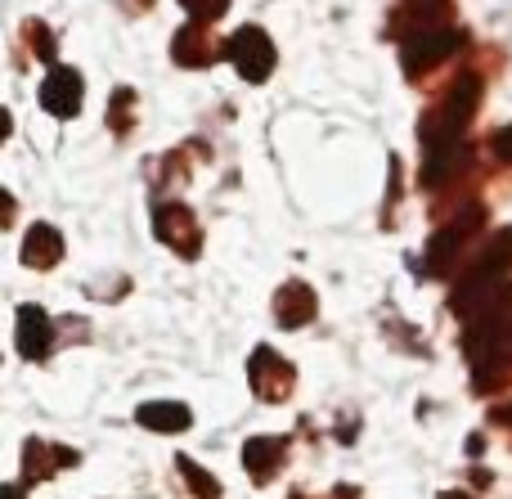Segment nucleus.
Listing matches in <instances>:
<instances>
[{
    "instance_id": "f8f14e48",
    "label": "nucleus",
    "mask_w": 512,
    "mask_h": 499,
    "mask_svg": "<svg viewBox=\"0 0 512 499\" xmlns=\"http://www.w3.org/2000/svg\"><path fill=\"white\" fill-rule=\"evenodd\" d=\"M135 419H140L144 428H153V432H185L189 423H194V414H189L180 401H149V405H140Z\"/></svg>"
},
{
    "instance_id": "a211bd4d",
    "label": "nucleus",
    "mask_w": 512,
    "mask_h": 499,
    "mask_svg": "<svg viewBox=\"0 0 512 499\" xmlns=\"http://www.w3.org/2000/svg\"><path fill=\"white\" fill-rule=\"evenodd\" d=\"M9 216H14V198L0 189V225H9Z\"/></svg>"
},
{
    "instance_id": "ddd939ff",
    "label": "nucleus",
    "mask_w": 512,
    "mask_h": 499,
    "mask_svg": "<svg viewBox=\"0 0 512 499\" xmlns=\"http://www.w3.org/2000/svg\"><path fill=\"white\" fill-rule=\"evenodd\" d=\"M59 252H63V239H59V230H50V225H32V234H27V243H23V261L27 266H54L59 261Z\"/></svg>"
},
{
    "instance_id": "f3484780",
    "label": "nucleus",
    "mask_w": 512,
    "mask_h": 499,
    "mask_svg": "<svg viewBox=\"0 0 512 499\" xmlns=\"http://www.w3.org/2000/svg\"><path fill=\"white\" fill-rule=\"evenodd\" d=\"M490 149H495V158L499 162H512V126H504V131L490 140Z\"/></svg>"
},
{
    "instance_id": "6ab92c4d",
    "label": "nucleus",
    "mask_w": 512,
    "mask_h": 499,
    "mask_svg": "<svg viewBox=\"0 0 512 499\" xmlns=\"http://www.w3.org/2000/svg\"><path fill=\"white\" fill-rule=\"evenodd\" d=\"M495 423H504V428H512V405H495Z\"/></svg>"
},
{
    "instance_id": "f03ea898",
    "label": "nucleus",
    "mask_w": 512,
    "mask_h": 499,
    "mask_svg": "<svg viewBox=\"0 0 512 499\" xmlns=\"http://www.w3.org/2000/svg\"><path fill=\"white\" fill-rule=\"evenodd\" d=\"M508 275H512V230H495V234H490V243L481 248L477 266H472L468 275L454 284L450 311L459 315V320H468L481 302H490V297L508 284Z\"/></svg>"
},
{
    "instance_id": "423d86ee",
    "label": "nucleus",
    "mask_w": 512,
    "mask_h": 499,
    "mask_svg": "<svg viewBox=\"0 0 512 499\" xmlns=\"http://www.w3.org/2000/svg\"><path fill=\"white\" fill-rule=\"evenodd\" d=\"M292 383H297V374H292L288 360H283L279 351H270V347H256V356H252V392L265 396L270 405H279V401H288L292 396Z\"/></svg>"
},
{
    "instance_id": "39448f33",
    "label": "nucleus",
    "mask_w": 512,
    "mask_h": 499,
    "mask_svg": "<svg viewBox=\"0 0 512 499\" xmlns=\"http://www.w3.org/2000/svg\"><path fill=\"white\" fill-rule=\"evenodd\" d=\"M225 54L234 59L243 81H265L274 72V41L261 32V27H239L225 45Z\"/></svg>"
},
{
    "instance_id": "6e6552de",
    "label": "nucleus",
    "mask_w": 512,
    "mask_h": 499,
    "mask_svg": "<svg viewBox=\"0 0 512 499\" xmlns=\"http://www.w3.org/2000/svg\"><path fill=\"white\" fill-rule=\"evenodd\" d=\"M274 315H279L283 329H301L319 315V302L310 293V284H283L279 297H274Z\"/></svg>"
},
{
    "instance_id": "2eb2a0df",
    "label": "nucleus",
    "mask_w": 512,
    "mask_h": 499,
    "mask_svg": "<svg viewBox=\"0 0 512 499\" xmlns=\"http://www.w3.org/2000/svg\"><path fill=\"white\" fill-rule=\"evenodd\" d=\"M176 464H180V473H185L189 491H194L198 499H221V482H216V477H207V468H198L194 459H185V455H180Z\"/></svg>"
},
{
    "instance_id": "0eeeda50",
    "label": "nucleus",
    "mask_w": 512,
    "mask_h": 499,
    "mask_svg": "<svg viewBox=\"0 0 512 499\" xmlns=\"http://www.w3.org/2000/svg\"><path fill=\"white\" fill-rule=\"evenodd\" d=\"M41 104L50 108L54 117H72L81 108V77L72 68H54L41 86Z\"/></svg>"
},
{
    "instance_id": "4be33fe9",
    "label": "nucleus",
    "mask_w": 512,
    "mask_h": 499,
    "mask_svg": "<svg viewBox=\"0 0 512 499\" xmlns=\"http://www.w3.org/2000/svg\"><path fill=\"white\" fill-rule=\"evenodd\" d=\"M292 499H301V495H292Z\"/></svg>"
},
{
    "instance_id": "aec40b11",
    "label": "nucleus",
    "mask_w": 512,
    "mask_h": 499,
    "mask_svg": "<svg viewBox=\"0 0 512 499\" xmlns=\"http://www.w3.org/2000/svg\"><path fill=\"white\" fill-rule=\"evenodd\" d=\"M0 499H23V486H0Z\"/></svg>"
},
{
    "instance_id": "20e7f679",
    "label": "nucleus",
    "mask_w": 512,
    "mask_h": 499,
    "mask_svg": "<svg viewBox=\"0 0 512 499\" xmlns=\"http://www.w3.org/2000/svg\"><path fill=\"white\" fill-rule=\"evenodd\" d=\"M481 221H486V207L481 203H468L454 221H445L441 230L432 234V243H427V275H445V270H454V261L463 257V248H468L472 234L481 230Z\"/></svg>"
},
{
    "instance_id": "4468645a",
    "label": "nucleus",
    "mask_w": 512,
    "mask_h": 499,
    "mask_svg": "<svg viewBox=\"0 0 512 499\" xmlns=\"http://www.w3.org/2000/svg\"><path fill=\"white\" fill-rule=\"evenodd\" d=\"M203 41H207V36L198 32V23H194V27H185V32L176 36V50H171V54H176V63L194 68V63H207V59H212V50H207Z\"/></svg>"
},
{
    "instance_id": "9b49d317",
    "label": "nucleus",
    "mask_w": 512,
    "mask_h": 499,
    "mask_svg": "<svg viewBox=\"0 0 512 499\" xmlns=\"http://www.w3.org/2000/svg\"><path fill=\"white\" fill-rule=\"evenodd\" d=\"M50 347V320H45L41 306H23L18 311V351L23 356H45Z\"/></svg>"
},
{
    "instance_id": "9d476101",
    "label": "nucleus",
    "mask_w": 512,
    "mask_h": 499,
    "mask_svg": "<svg viewBox=\"0 0 512 499\" xmlns=\"http://www.w3.org/2000/svg\"><path fill=\"white\" fill-rule=\"evenodd\" d=\"M283 455H288V441H283V437H252L248 446H243V464H248L252 482L256 486L270 482V477L279 473Z\"/></svg>"
},
{
    "instance_id": "f257e3e1",
    "label": "nucleus",
    "mask_w": 512,
    "mask_h": 499,
    "mask_svg": "<svg viewBox=\"0 0 512 499\" xmlns=\"http://www.w3.org/2000/svg\"><path fill=\"white\" fill-rule=\"evenodd\" d=\"M463 351H468V360H472L477 387H495L499 374L512 365V279L490 302H481L477 311L468 315Z\"/></svg>"
},
{
    "instance_id": "1a4fd4ad",
    "label": "nucleus",
    "mask_w": 512,
    "mask_h": 499,
    "mask_svg": "<svg viewBox=\"0 0 512 499\" xmlns=\"http://www.w3.org/2000/svg\"><path fill=\"white\" fill-rule=\"evenodd\" d=\"M153 230H158L162 243H171V248L185 252V257H194V252H198V225H194V216H189L185 207H176V203L162 207Z\"/></svg>"
},
{
    "instance_id": "dca6fc26",
    "label": "nucleus",
    "mask_w": 512,
    "mask_h": 499,
    "mask_svg": "<svg viewBox=\"0 0 512 499\" xmlns=\"http://www.w3.org/2000/svg\"><path fill=\"white\" fill-rule=\"evenodd\" d=\"M180 5L194 14V23H216V18L230 9V0H180Z\"/></svg>"
},
{
    "instance_id": "7ed1b4c3",
    "label": "nucleus",
    "mask_w": 512,
    "mask_h": 499,
    "mask_svg": "<svg viewBox=\"0 0 512 499\" xmlns=\"http://www.w3.org/2000/svg\"><path fill=\"white\" fill-rule=\"evenodd\" d=\"M459 41L463 36L445 23L409 27L405 45H400V68H405V77H423V72H432L436 63H445L454 50H459Z\"/></svg>"
},
{
    "instance_id": "412c9836",
    "label": "nucleus",
    "mask_w": 512,
    "mask_h": 499,
    "mask_svg": "<svg viewBox=\"0 0 512 499\" xmlns=\"http://www.w3.org/2000/svg\"><path fill=\"white\" fill-rule=\"evenodd\" d=\"M0 135H9V113L0 108Z\"/></svg>"
}]
</instances>
